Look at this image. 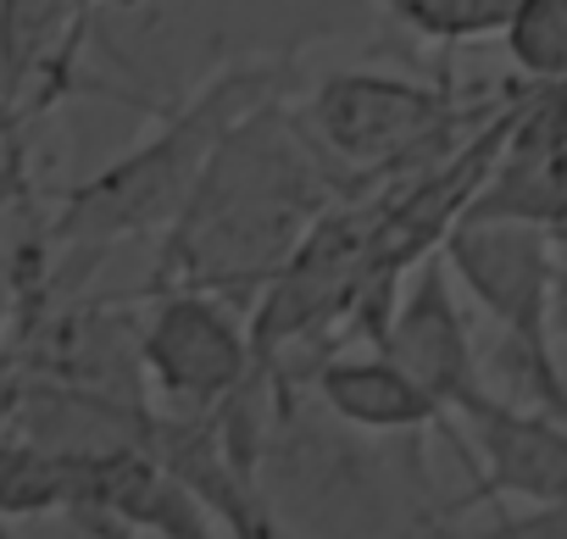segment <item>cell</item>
I'll list each match as a JSON object with an SVG mask.
<instances>
[{
    "label": "cell",
    "instance_id": "cell-14",
    "mask_svg": "<svg viewBox=\"0 0 567 539\" xmlns=\"http://www.w3.org/2000/svg\"><path fill=\"white\" fill-rule=\"evenodd\" d=\"M18 189H23V162H18V151H12V156H0V206L18 200Z\"/></svg>",
    "mask_w": 567,
    "mask_h": 539
},
{
    "label": "cell",
    "instance_id": "cell-16",
    "mask_svg": "<svg viewBox=\"0 0 567 539\" xmlns=\"http://www.w3.org/2000/svg\"><path fill=\"white\" fill-rule=\"evenodd\" d=\"M106 7H117V12H134V7H145V0H106Z\"/></svg>",
    "mask_w": 567,
    "mask_h": 539
},
{
    "label": "cell",
    "instance_id": "cell-10",
    "mask_svg": "<svg viewBox=\"0 0 567 539\" xmlns=\"http://www.w3.org/2000/svg\"><path fill=\"white\" fill-rule=\"evenodd\" d=\"M84 0H0V112L18 117V101L56 95Z\"/></svg>",
    "mask_w": 567,
    "mask_h": 539
},
{
    "label": "cell",
    "instance_id": "cell-6",
    "mask_svg": "<svg viewBox=\"0 0 567 539\" xmlns=\"http://www.w3.org/2000/svg\"><path fill=\"white\" fill-rule=\"evenodd\" d=\"M140 373L167 412H217L256 373V340L228 296L173 284L156 290V307L140 329Z\"/></svg>",
    "mask_w": 567,
    "mask_h": 539
},
{
    "label": "cell",
    "instance_id": "cell-4",
    "mask_svg": "<svg viewBox=\"0 0 567 539\" xmlns=\"http://www.w3.org/2000/svg\"><path fill=\"white\" fill-rule=\"evenodd\" d=\"M440 256L495 329L489 367L512 384L506 395L567 423V379L556 362L561 234L523 217H456L440 239Z\"/></svg>",
    "mask_w": 567,
    "mask_h": 539
},
{
    "label": "cell",
    "instance_id": "cell-3",
    "mask_svg": "<svg viewBox=\"0 0 567 539\" xmlns=\"http://www.w3.org/2000/svg\"><path fill=\"white\" fill-rule=\"evenodd\" d=\"M272 95H284L278 62H234L217 79H206L189 101H178L134 151H123L95 178H84L51 222V245L68 261V279H84L123 239L173 228L223 134Z\"/></svg>",
    "mask_w": 567,
    "mask_h": 539
},
{
    "label": "cell",
    "instance_id": "cell-11",
    "mask_svg": "<svg viewBox=\"0 0 567 539\" xmlns=\"http://www.w3.org/2000/svg\"><path fill=\"white\" fill-rule=\"evenodd\" d=\"M512 7L517 0H379V12L395 29H406L412 40L440 45V51L501 40L512 23Z\"/></svg>",
    "mask_w": 567,
    "mask_h": 539
},
{
    "label": "cell",
    "instance_id": "cell-1",
    "mask_svg": "<svg viewBox=\"0 0 567 539\" xmlns=\"http://www.w3.org/2000/svg\"><path fill=\"white\" fill-rule=\"evenodd\" d=\"M340 195L346 178L312 145L296 106H284V95L261 101L223 134L189 206L167 228L156 290L195 284L239 301L272 284Z\"/></svg>",
    "mask_w": 567,
    "mask_h": 539
},
{
    "label": "cell",
    "instance_id": "cell-9",
    "mask_svg": "<svg viewBox=\"0 0 567 539\" xmlns=\"http://www.w3.org/2000/svg\"><path fill=\"white\" fill-rule=\"evenodd\" d=\"M312 395L346 417L351 428L362 434H440V445L456 456V467L473 478L478 456H473V439L467 428L456 423V412H445V401L412 379L390 351H334L318 362L312 373Z\"/></svg>",
    "mask_w": 567,
    "mask_h": 539
},
{
    "label": "cell",
    "instance_id": "cell-5",
    "mask_svg": "<svg viewBox=\"0 0 567 539\" xmlns=\"http://www.w3.org/2000/svg\"><path fill=\"white\" fill-rule=\"evenodd\" d=\"M451 112L456 106L445 101V90L401 79V73H368V68L318 79L307 101L296 106L312 145L329 156L346 189H357L362 178H384L406 156L434 145Z\"/></svg>",
    "mask_w": 567,
    "mask_h": 539
},
{
    "label": "cell",
    "instance_id": "cell-2",
    "mask_svg": "<svg viewBox=\"0 0 567 539\" xmlns=\"http://www.w3.org/2000/svg\"><path fill=\"white\" fill-rule=\"evenodd\" d=\"M272 367V362H267ZM272 434L261 450V495L278 528L296 533H401L445 528L440 511H467L434 495L423 473V434H362L296 379L272 367Z\"/></svg>",
    "mask_w": 567,
    "mask_h": 539
},
{
    "label": "cell",
    "instance_id": "cell-15",
    "mask_svg": "<svg viewBox=\"0 0 567 539\" xmlns=\"http://www.w3.org/2000/svg\"><path fill=\"white\" fill-rule=\"evenodd\" d=\"M556 334L567 345V234H561V273H556Z\"/></svg>",
    "mask_w": 567,
    "mask_h": 539
},
{
    "label": "cell",
    "instance_id": "cell-13",
    "mask_svg": "<svg viewBox=\"0 0 567 539\" xmlns=\"http://www.w3.org/2000/svg\"><path fill=\"white\" fill-rule=\"evenodd\" d=\"M18 290H23V273H18V261L0 250V329H7V318L18 307Z\"/></svg>",
    "mask_w": 567,
    "mask_h": 539
},
{
    "label": "cell",
    "instance_id": "cell-8",
    "mask_svg": "<svg viewBox=\"0 0 567 539\" xmlns=\"http://www.w3.org/2000/svg\"><path fill=\"white\" fill-rule=\"evenodd\" d=\"M456 273L445 267L440 250H429L423 261H412L406 290L390 307V323L379 334V351H390L412 379H423L445 412H462L473 395H484V356L478 340L467 334V318L456 307Z\"/></svg>",
    "mask_w": 567,
    "mask_h": 539
},
{
    "label": "cell",
    "instance_id": "cell-12",
    "mask_svg": "<svg viewBox=\"0 0 567 539\" xmlns=\"http://www.w3.org/2000/svg\"><path fill=\"white\" fill-rule=\"evenodd\" d=\"M501 45L523 84H567V0H517Z\"/></svg>",
    "mask_w": 567,
    "mask_h": 539
},
{
    "label": "cell",
    "instance_id": "cell-7",
    "mask_svg": "<svg viewBox=\"0 0 567 539\" xmlns=\"http://www.w3.org/2000/svg\"><path fill=\"white\" fill-rule=\"evenodd\" d=\"M456 423L473 439V506L501 511L506 500L523 506H567V423L550 417L545 406H528L506 390L473 395Z\"/></svg>",
    "mask_w": 567,
    "mask_h": 539
}]
</instances>
